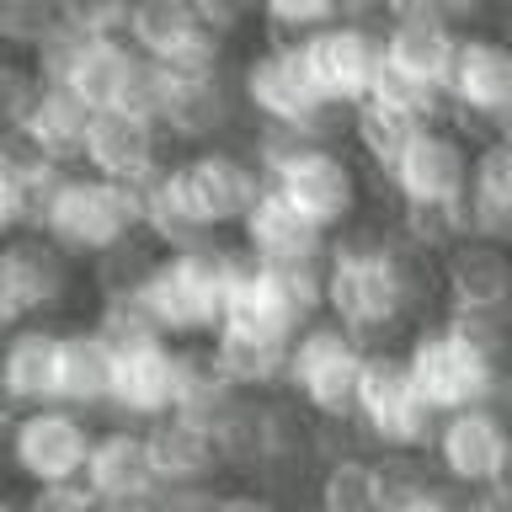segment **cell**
Masks as SVG:
<instances>
[{"mask_svg": "<svg viewBox=\"0 0 512 512\" xmlns=\"http://www.w3.org/2000/svg\"><path fill=\"white\" fill-rule=\"evenodd\" d=\"M432 299V256L406 246L395 224H347L326 240V315L363 352L400 347Z\"/></svg>", "mask_w": 512, "mask_h": 512, "instance_id": "6da1fadb", "label": "cell"}, {"mask_svg": "<svg viewBox=\"0 0 512 512\" xmlns=\"http://www.w3.org/2000/svg\"><path fill=\"white\" fill-rule=\"evenodd\" d=\"M400 363H406L416 395H422V406L432 416L464 411V406L502 411L507 368L470 352L464 342H454V336L438 326V315H422L406 336H400Z\"/></svg>", "mask_w": 512, "mask_h": 512, "instance_id": "7a4b0ae2", "label": "cell"}, {"mask_svg": "<svg viewBox=\"0 0 512 512\" xmlns=\"http://www.w3.org/2000/svg\"><path fill=\"white\" fill-rule=\"evenodd\" d=\"M358 374H363V347L331 315L304 320L288 336L283 390L299 395V406L320 422H352L358 416Z\"/></svg>", "mask_w": 512, "mask_h": 512, "instance_id": "3957f363", "label": "cell"}, {"mask_svg": "<svg viewBox=\"0 0 512 512\" xmlns=\"http://www.w3.org/2000/svg\"><path fill=\"white\" fill-rule=\"evenodd\" d=\"M27 230H43L59 251H70L75 262H91V256H102L107 246L139 235L134 214H128V203H123V187L102 182V176H91L80 166L64 171L54 182V192L43 198V208L32 214Z\"/></svg>", "mask_w": 512, "mask_h": 512, "instance_id": "277c9868", "label": "cell"}, {"mask_svg": "<svg viewBox=\"0 0 512 512\" xmlns=\"http://www.w3.org/2000/svg\"><path fill=\"white\" fill-rule=\"evenodd\" d=\"M352 427H358V438H363L368 454H379V448H411V454H427L438 416L422 406V395H416L406 363H400V347L363 352L358 416H352Z\"/></svg>", "mask_w": 512, "mask_h": 512, "instance_id": "5b68a950", "label": "cell"}, {"mask_svg": "<svg viewBox=\"0 0 512 512\" xmlns=\"http://www.w3.org/2000/svg\"><path fill=\"white\" fill-rule=\"evenodd\" d=\"M448 102V128L470 123L480 139H507V107H512V59L496 32H459L454 59L438 80ZM464 128V134H470Z\"/></svg>", "mask_w": 512, "mask_h": 512, "instance_id": "8992f818", "label": "cell"}, {"mask_svg": "<svg viewBox=\"0 0 512 512\" xmlns=\"http://www.w3.org/2000/svg\"><path fill=\"white\" fill-rule=\"evenodd\" d=\"M235 91L246 123H326L336 112L320 102L299 43H262L235 64Z\"/></svg>", "mask_w": 512, "mask_h": 512, "instance_id": "52a82bcc", "label": "cell"}, {"mask_svg": "<svg viewBox=\"0 0 512 512\" xmlns=\"http://www.w3.org/2000/svg\"><path fill=\"white\" fill-rule=\"evenodd\" d=\"M171 176L192 219L214 235H235V224L246 219V208L262 192V176L235 144H208V150H182L171 155Z\"/></svg>", "mask_w": 512, "mask_h": 512, "instance_id": "ba28073f", "label": "cell"}, {"mask_svg": "<svg viewBox=\"0 0 512 512\" xmlns=\"http://www.w3.org/2000/svg\"><path fill=\"white\" fill-rule=\"evenodd\" d=\"M96 422L70 406H32L16 411V422L6 432V459L27 486H54V480H80L91 454Z\"/></svg>", "mask_w": 512, "mask_h": 512, "instance_id": "9c48e42d", "label": "cell"}, {"mask_svg": "<svg viewBox=\"0 0 512 512\" xmlns=\"http://www.w3.org/2000/svg\"><path fill=\"white\" fill-rule=\"evenodd\" d=\"M427 459L443 480H454L464 491L496 486L507 480V427L502 411L491 406H464V411H443L432 427Z\"/></svg>", "mask_w": 512, "mask_h": 512, "instance_id": "30bf717a", "label": "cell"}, {"mask_svg": "<svg viewBox=\"0 0 512 512\" xmlns=\"http://www.w3.org/2000/svg\"><path fill=\"white\" fill-rule=\"evenodd\" d=\"M272 187L326 235L358 224V214H363V166L342 150V144H320V150H310Z\"/></svg>", "mask_w": 512, "mask_h": 512, "instance_id": "8fae6325", "label": "cell"}, {"mask_svg": "<svg viewBox=\"0 0 512 512\" xmlns=\"http://www.w3.org/2000/svg\"><path fill=\"white\" fill-rule=\"evenodd\" d=\"M464 171H470V144L459 128L432 123L416 128V139L384 171L395 203H464Z\"/></svg>", "mask_w": 512, "mask_h": 512, "instance_id": "7c38bea8", "label": "cell"}, {"mask_svg": "<svg viewBox=\"0 0 512 512\" xmlns=\"http://www.w3.org/2000/svg\"><path fill=\"white\" fill-rule=\"evenodd\" d=\"M379 43L384 38L342 22V16L299 43L304 70H310L320 102H326L331 112H347V107H358L368 96V80H374V70H379Z\"/></svg>", "mask_w": 512, "mask_h": 512, "instance_id": "4fadbf2b", "label": "cell"}, {"mask_svg": "<svg viewBox=\"0 0 512 512\" xmlns=\"http://www.w3.org/2000/svg\"><path fill=\"white\" fill-rule=\"evenodd\" d=\"M0 272H6L22 315H48L54 320L80 288V262L70 251H59L43 230H16L11 240H0Z\"/></svg>", "mask_w": 512, "mask_h": 512, "instance_id": "5bb4252c", "label": "cell"}, {"mask_svg": "<svg viewBox=\"0 0 512 512\" xmlns=\"http://www.w3.org/2000/svg\"><path fill=\"white\" fill-rule=\"evenodd\" d=\"M454 43H459V32L443 22L438 0H400V6H390L379 59L400 75L422 80V86H438L448 59H454Z\"/></svg>", "mask_w": 512, "mask_h": 512, "instance_id": "9a60e30c", "label": "cell"}, {"mask_svg": "<svg viewBox=\"0 0 512 512\" xmlns=\"http://www.w3.org/2000/svg\"><path fill=\"white\" fill-rule=\"evenodd\" d=\"M176 411V342H150L118 352L112 368V400L102 422L112 427H144L155 416Z\"/></svg>", "mask_w": 512, "mask_h": 512, "instance_id": "2e32d148", "label": "cell"}, {"mask_svg": "<svg viewBox=\"0 0 512 512\" xmlns=\"http://www.w3.org/2000/svg\"><path fill=\"white\" fill-rule=\"evenodd\" d=\"M235 240H240V246H246L262 267H288V262H320L331 235L315 230V224L304 219L272 182H262L256 203L246 208V219L235 224Z\"/></svg>", "mask_w": 512, "mask_h": 512, "instance_id": "e0dca14e", "label": "cell"}, {"mask_svg": "<svg viewBox=\"0 0 512 512\" xmlns=\"http://www.w3.org/2000/svg\"><path fill=\"white\" fill-rule=\"evenodd\" d=\"M160 160H171L166 139L150 118H134L123 107L91 112L86 128V155H80V171L102 176V182H134V176L155 171Z\"/></svg>", "mask_w": 512, "mask_h": 512, "instance_id": "ac0fdd59", "label": "cell"}, {"mask_svg": "<svg viewBox=\"0 0 512 512\" xmlns=\"http://www.w3.org/2000/svg\"><path fill=\"white\" fill-rule=\"evenodd\" d=\"M59 331V320L32 315L0 342V384L16 411L59 406Z\"/></svg>", "mask_w": 512, "mask_h": 512, "instance_id": "d6986e66", "label": "cell"}, {"mask_svg": "<svg viewBox=\"0 0 512 512\" xmlns=\"http://www.w3.org/2000/svg\"><path fill=\"white\" fill-rule=\"evenodd\" d=\"M432 278H438L443 304H459V310H507L512 294V267L507 251L491 246V240H454L438 262H432Z\"/></svg>", "mask_w": 512, "mask_h": 512, "instance_id": "ffe728a7", "label": "cell"}, {"mask_svg": "<svg viewBox=\"0 0 512 512\" xmlns=\"http://www.w3.org/2000/svg\"><path fill=\"white\" fill-rule=\"evenodd\" d=\"M112 368H118V352L91 320H70L59 331V406H70L80 416H107L112 400Z\"/></svg>", "mask_w": 512, "mask_h": 512, "instance_id": "44dd1931", "label": "cell"}, {"mask_svg": "<svg viewBox=\"0 0 512 512\" xmlns=\"http://www.w3.org/2000/svg\"><path fill=\"white\" fill-rule=\"evenodd\" d=\"M512 230V144L475 139L464 171V235L502 246Z\"/></svg>", "mask_w": 512, "mask_h": 512, "instance_id": "7402d4cb", "label": "cell"}, {"mask_svg": "<svg viewBox=\"0 0 512 512\" xmlns=\"http://www.w3.org/2000/svg\"><path fill=\"white\" fill-rule=\"evenodd\" d=\"M80 480L91 486L96 502H144L155 491V470H150V454H144L139 427L96 422V438H91Z\"/></svg>", "mask_w": 512, "mask_h": 512, "instance_id": "603a6c76", "label": "cell"}, {"mask_svg": "<svg viewBox=\"0 0 512 512\" xmlns=\"http://www.w3.org/2000/svg\"><path fill=\"white\" fill-rule=\"evenodd\" d=\"M144 438V454H150V470L155 480L166 486H187V480H219V454H214V432L203 422H192L182 411H166L155 422L139 427Z\"/></svg>", "mask_w": 512, "mask_h": 512, "instance_id": "cb8c5ba5", "label": "cell"}, {"mask_svg": "<svg viewBox=\"0 0 512 512\" xmlns=\"http://www.w3.org/2000/svg\"><path fill=\"white\" fill-rule=\"evenodd\" d=\"M208 358L219 363V374L235 384V390H283V358H288V342L278 336H256V331H240V326H214L203 336Z\"/></svg>", "mask_w": 512, "mask_h": 512, "instance_id": "d4e9b609", "label": "cell"}, {"mask_svg": "<svg viewBox=\"0 0 512 512\" xmlns=\"http://www.w3.org/2000/svg\"><path fill=\"white\" fill-rule=\"evenodd\" d=\"M22 134L38 144V150L54 160V166L75 171L80 155H86V128H91V112L75 102L64 86H38V96H32L27 118L16 123Z\"/></svg>", "mask_w": 512, "mask_h": 512, "instance_id": "484cf974", "label": "cell"}, {"mask_svg": "<svg viewBox=\"0 0 512 512\" xmlns=\"http://www.w3.org/2000/svg\"><path fill=\"white\" fill-rule=\"evenodd\" d=\"M134 64H139V54L128 48V38H86L75 54L70 80H64V91H70L86 112H107V107H118Z\"/></svg>", "mask_w": 512, "mask_h": 512, "instance_id": "4316f807", "label": "cell"}, {"mask_svg": "<svg viewBox=\"0 0 512 512\" xmlns=\"http://www.w3.org/2000/svg\"><path fill=\"white\" fill-rule=\"evenodd\" d=\"M235 395L240 390L219 374V363L208 358L203 342H176V411L203 422V427H214Z\"/></svg>", "mask_w": 512, "mask_h": 512, "instance_id": "83f0119b", "label": "cell"}, {"mask_svg": "<svg viewBox=\"0 0 512 512\" xmlns=\"http://www.w3.org/2000/svg\"><path fill=\"white\" fill-rule=\"evenodd\" d=\"M128 48L139 59H171L176 48H187L198 38V22H192V0H139L128 6V27H123Z\"/></svg>", "mask_w": 512, "mask_h": 512, "instance_id": "f1b7e54d", "label": "cell"}, {"mask_svg": "<svg viewBox=\"0 0 512 512\" xmlns=\"http://www.w3.org/2000/svg\"><path fill=\"white\" fill-rule=\"evenodd\" d=\"M416 128H422L416 118H406V112L374 102V96H363L358 107H347V139H352V150H358L379 176L400 160V150L416 139Z\"/></svg>", "mask_w": 512, "mask_h": 512, "instance_id": "f546056e", "label": "cell"}, {"mask_svg": "<svg viewBox=\"0 0 512 512\" xmlns=\"http://www.w3.org/2000/svg\"><path fill=\"white\" fill-rule=\"evenodd\" d=\"M310 502H315V512H379L374 459L368 454H342V459L320 464V470L310 475Z\"/></svg>", "mask_w": 512, "mask_h": 512, "instance_id": "4dcf8cb0", "label": "cell"}, {"mask_svg": "<svg viewBox=\"0 0 512 512\" xmlns=\"http://www.w3.org/2000/svg\"><path fill=\"white\" fill-rule=\"evenodd\" d=\"M155 246L144 235H128L118 246H107L102 256H91L86 262V278H91V294L96 299H118V294H139L144 278H150L155 267Z\"/></svg>", "mask_w": 512, "mask_h": 512, "instance_id": "1f68e13d", "label": "cell"}, {"mask_svg": "<svg viewBox=\"0 0 512 512\" xmlns=\"http://www.w3.org/2000/svg\"><path fill=\"white\" fill-rule=\"evenodd\" d=\"M395 235L438 262L454 240H464V203H395Z\"/></svg>", "mask_w": 512, "mask_h": 512, "instance_id": "d6a6232c", "label": "cell"}, {"mask_svg": "<svg viewBox=\"0 0 512 512\" xmlns=\"http://www.w3.org/2000/svg\"><path fill=\"white\" fill-rule=\"evenodd\" d=\"M374 459V491H379V512H395L416 502L422 491H432V480H438V470H432L427 454H411V448H379Z\"/></svg>", "mask_w": 512, "mask_h": 512, "instance_id": "836d02e7", "label": "cell"}, {"mask_svg": "<svg viewBox=\"0 0 512 512\" xmlns=\"http://www.w3.org/2000/svg\"><path fill=\"white\" fill-rule=\"evenodd\" d=\"M91 326L112 342V352H128V347H150V342H166V331L155 326L150 304L144 294H118V299H96L91 310Z\"/></svg>", "mask_w": 512, "mask_h": 512, "instance_id": "e575fe53", "label": "cell"}, {"mask_svg": "<svg viewBox=\"0 0 512 512\" xmlns=\"http://www.w3.org/2000/svg\"><path fill=\"white\" fill-rule=\"evenodd\" d=\"M438 326L470 352H480V358H491V363L507 358V310H459V304H443Z\"/></svg>", "mask_w": 512, "mask_h": 512, "instance_id": "d590c367", "label": "cell"}, {"mask_svg": "<svg viewBox=\"0 0 512 512\" xmlns=\"http://www.w3.org/2000/svg\"><path fill=\"white\" fill-rule=\"evenodd\" d=\"M59 27V6L48 0H0V54L27 59Z\"/></svg>", "mask_w": 512, "mask_h": 512, "instance_id": "8d00e7d4", "label": "cell"}, {"mask_svg": "<svg viewBox=\"0 0 512 512\" xmlns=\"http://www.w3.org/2000/svg\"><path fill=\"white\" fill-rule=\"evenodd\" d=\"M326 22H336V6H320V0H278V6L262 11V38L267 43H304Z\"/></svg>", "mask_w": 512, "mask_h": 512, "instance_id": "74e56055", "label": "cell"}, {"mask_svg": "<svg viewBox=\"0 0 512 512\" xmlns=\"http://www.w3.org/2000/svg\"><path fill=\"white\" fill-rule=\"evenodd\" d=\"M80 32L75 27H64V16H59V27L48 32V38L32 48L27 54V70H32V80H38V86H64V80H70V70H75V54H80Z\"/></svg>", "mask_w": 512, "mask_h": 512, "instance_id": "f35d334b", "label": "cell"}, {"mask_svg": "<svg viewBox=\"0 0 512 512\" xmlns=\"http://www.w3.org/2000/svg\"><path fill=\"white\" fill-rule=\"evenodd\" d=\"M32 96H38V80H32L27 59L0 54V134H6V128H16V123L27 118Z\"/></svg>", "mask_w": 512, "mask_h": 512, "instance_id": "ab89813d", "label": "cell"}, {"mask_svg": "<svg viewBox=\"0 0 512 512\" xmlns=\"http://www.w3.org/2000/svg\"><path fill=\"white\" fill-rule=\"evenodd\" d=\"M22 507L27 512H96L102 502L91 496L86 480H54V486H27Z\"/></svg>", "mask_w": 512, "mask_h": 512, "instance_id": "60d3db41", "label": "cell"}, {"mask_svg": "<svg viewBox=\"0 0 512 512\" xmlns=\"http://www.w3.org/2000/svg\"><path fill=\"white\" fill-rule=\"evenodd\" d=\"M219 486H224V480H187V486H166V480H155L150 512H214Z\"/></svg>", "mask_w": 512, "mask_h": 512, "instance_id": "b9f144b4", "label": "cell"}, {"mask_svg": "<svg viewBox=\"0 0 512 512\" xmlns=\"http://www.w3.org/2000/svg\"><path fill=\"white\" fill-rule=\"evenodd\" d=\"M192 22H198L203 38H214V43L230 48V38L251 22V16L240 6H230V0H192Z\"/></svg>", "mask_w": 512, "mask_h": 512, "instance_id": "7bdbcfd3", "label": "cell"}, {"mask_svg": "<svg viewBox=\"0 0 512 512\" xmlns=\"http://www.w3.org/2000/svg\"><path fill=\"white\" fill-rule=\"evenodd\" d=\"M214 512H278V496H267L256 480H240V486H219Z\"/></svg>", "mask_w": 512, "mask_h": 512, "instance_id": "ee69618b", "label": "cell"}, {"mask_svg": "<svg viewBox=\"0 0 512 512\" xmlns=\"http://www.w3.org/2000/svg\"><path fill=\"white\" fill-rule=\"evenodd\" d=\"M459 502H464V486H454V480H432V491H422L416 502H406V507H395V512H459Z\"/></svg>", "mask_w": 512, "mask_h": 512, "instance_id": "f6af8a7d", "label": "cell"}, {"mask_svg": "<svg viewBox=\"0 0 512 512\" xmlns=\"http://www.w3.org/2000/svg\"><path fill=\"white\" fill-rule=\"evenodd\" d=\"M16 230H27V208L16 198V187L0 176V240H11Z\"/></svg>", "mask_w": 512, "mask_h": 512, "instance_id": "bcb514c9", "label": "cell"}, {"mask_svg": "<svg viewBox=\"0 0 512 512\" xmlns=\"http://www.w3.org/2000/svg\"><path fill=\"white\" fill-rule=\"evenodd\" d=\"M459 512H512V502H507V480H496V486H480V491H464Z\"/></svg>", "mask_w": 512, "mask_h": 512, "instance_id": "7dc6e473", "label": "cell"}, {"mask_svg": "<svg viewBox=\"0 0 512 512\" xmlns=\"http://www.w3.org/2000/svg\"><path fill=\"white\" fill-rule=\"evenodd\" d=\"M22 304H16V294H11V283H6V272H0V342H6V336L22 326Z\"/></svg>", "mask_w": 512, "mask_h": 512, "instance_id": "c3c4849f", "label": "cell"}, {"mask_svg": "<svg viewBox=\"0 0 512 512\" xmlns=\"http://www.w3.org/2000/svg\"><path fill=\"white\" fill-rule=\"evenodd\" d=\"M16 422V406H11V395H6V384H0V443H6V432Z\"/></svg>", "mask_w": 512, "mask_h": 512, "instance_id": "681fc988", "label": "cell"}, {"mask_svg": "<svg viewBox=\"0 0 512 512\" xmlns=\"http://www.w3.org/2000/svg\"><path fill=\"white\" fill-rule=\"evenodd\" d=\"M96 512H150V496H144V502H102Z\"/></svg>", "mask_w": 512, "mask_h": 512, "instance_id": "f907efd6", "label": "cell"}, {"mask_svg": "<svg viewBox=\"0 0 512 512\" xmlns=\"http://www.w3.org/2000/svg\"><path fill=\"white\" fill-rule=\"evenodd\" d=\"M0 512H27V507H22V496H16V491L0 486Z\"/></svg>", "mask_w": 512, "mask_h": 512, "instance_id": "816d5d0a", "label": "cell"}, {"mask_svg": "<svg viewBox=\"0 0 512 512\" xmlns=\"http://www.w3.org/2000/svg\"><path fill=\"white\" fill-rule=\"evenodd\" d=\"M278 512H315L310 496H294V502H278Z\"/></svg>", "mask_w": 512, "mask_h": 512, "instance_id": "f5cc1de1", "label": "cell"}]
</instances>
